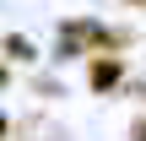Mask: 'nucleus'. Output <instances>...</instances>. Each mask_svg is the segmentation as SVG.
<instances>
[{
    "instance_id": "obj_1",
    "label": "nucleus",
    "mask_w": 146,
    "mask_h": 141,
    "mask_svg": "<svg viewBox=\"0 0 146 141\" xmlns=\"http://www.w3.org/2000/svg\"><path fill=\"white\" fill-rule=\"evenodd\" d=\"M125 76V65H119V54H108V49H98L92 54V92H108L114 82Z\"/></svg>"
},
{
    "instance_id": "obj_2",
    "label": "nucleus",
    "mask_w": 146,
    "mask_h": 141,
    "mask_svg": "<svg viewBox=\"0 0 146 141\" xmlns=\"http://www.w3.org/2000/svg\"><path fill=\"white\" fill-rule=\"evenodd\" d=\"M5 54H16V60H33V43H27V38H5Z\"/></svg>"
},
{
    "instance_id": "obj_3",
    "label": "nucleus",
    "mask_w": 146,
    "mask_h": 141,
    "mask_svg": "<svg viewBox=\"0 0 146 141\" xmlns=\"http://www.w3.org/2000/svg\"><path fill=\"white\" fill-rule=\"evenodd\" d=\"M130 141H146V114L135 120V125H130Z\"/></svg>"
},
{
    "instance_id": "obj_4",
    "label": "nucleus",
    "mask_w": 146,
    "mask_h": 141,
    "mask_svg": "<svg viewBox=\"0 0 146 141\" xmlns=\"http://www.w3.org/2000/svg\"><path fill=\"white\" fill-rule=\"evenodd\" d=\"M0 87H5V65H0Z\"/></svg>"
},
{
    "instance_id": "obj_5",
    "label": "nucleus",
    "mask_w": 146,
    "mask_h": 141,
    "mask_svg": "<svg viewBox=\"0 0 146 141\" xmlns=\"http://www.w3.org/2000/svg\"><path fill=\"white\" fill-rule=\"evenodd\" d=\"M0 141H5V120H0Z\"/></svg>"
},
{
    "instance_id": "obj_6",
    "label": "nucleus",
    "mask_w": 146,
    "mask_h": 141,
    "mask_svg": "<svg viewBox=\"0 0 146 141\" xmlns=\"http://www.w3.org/2000/svg\"><path fill=\"white\" fill-rule=\"evenodd\" d=\"M125 5H146V0H125Z\"/></svg>"
}]
</instances>
